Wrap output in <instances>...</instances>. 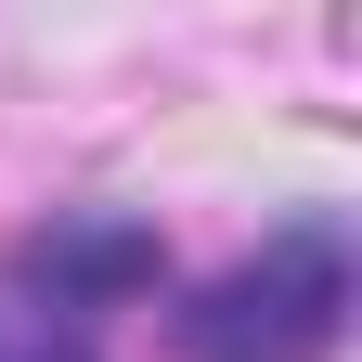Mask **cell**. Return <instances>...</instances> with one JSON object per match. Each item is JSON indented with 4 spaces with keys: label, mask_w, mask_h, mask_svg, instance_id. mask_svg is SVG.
<instances>
[{
    "label": "cell",
    "mask_w": 362,
    "mask_h": 362,
    "mask_svg": "<svg viewBox=\"0 0 362 362\" xmlns=\"http://www.w3.org/2000/svg\"><path fill=\"white\" fill-rule=\"evenodd\" d=\"M181 362H337L349 337V233L337 220H285L259 259H233L220 285L168 310Z\"/></svg>",
    "instance_id": "1"
},
{
    "label": "cell",
    "mask_w": 362,
    "mask_h": 362,
    "mask_svg": "<svg viewBox=\"0 0 362 362\" xmlns=\"http://www.w3.org/2000/svg\"><path fill=\"white\" fill-rule=\"evenodd\" d=\"M26 272L52 285L65 337H78L90 310H117V298H143V285H156V233H143V220H52V233L26 246Z\"/></svg>",
    "instance_id": "2"
},
{
    "label": "cell",
    "mask_w": 362,
    "mask_h": 362,
    "mask_svg": "<svg viewBox=\"0 0 362 362\" xmlns=\"http://www.w3.org/2000/svg\"><path fill=\"white\" fill-rule=\"evenodd\" d=\"M0 362H90L78 337H13V324H0Z\"/></svg>",
    "instance_id": "3"
}]
</instances>
